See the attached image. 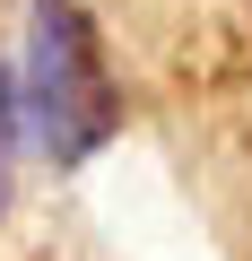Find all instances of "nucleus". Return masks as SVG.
I'll list each match as a JSON object with an SVG mask.
<instances>
[{"mask_svg":"<svg viewBox=\"0 0 252 261\" xmlns=\"http://www.w3.org/2000/svg\"><path fill=\"white\" fill-rule=\"evenodd\" d=\"M18 122L26 148L52 166H87L113 140V70H104V35L78 0H35L26 9V44H18Z\"/></svg>","mask_w":252,"mask_h":261,"instance_id":"1","label":"nucleus"},{"mask_svg":"<svg viewBox=\"0 0 252 261\" xmlns=\"http://www.w3.org/2000/svg\"><path fill=\"white\" fill-rule=\"evenodd\" d=\"M18 148H26V122H18V79L0 70V209H9V174H18Z\"/></svg>","mask_w":252,"mask_h":261,"instance_id":"2","label":"nucleus"}]
</instances>
